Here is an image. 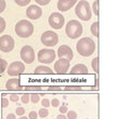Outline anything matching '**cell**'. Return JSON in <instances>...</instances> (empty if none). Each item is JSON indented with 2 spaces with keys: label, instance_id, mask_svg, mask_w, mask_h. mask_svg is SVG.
<instances>
[{
  "label": "cell",
  "instance_id": "8",
  "mask_svg": "<svg viewBox=\"0 0 130 119\" xmlns=\"http://www.w3.org/2000/svg\"><path fill=\"white\" fill-rule=\"evenodd\" d=\"M14 48V39L9 35H3L0 37V51L10 52Z\"/></svg>",
  "mask_w": 130,
  "mask_h": 119
},
{
  "label": "cell",
  "instance_id": "18",
  "mask_svg": "<svg viewBox=\"0 0 130 119\" xmlns=\"http://www.w3.org/2000/svg\"><path fill=\"white\" fill-rule=\"evenodd\" d=\"M90 29H91V34H92L93 36L99 37V23H98V22L92 23Z\"/></svg>",
  "mask_w": 130,
  "mask_h": 119
},
{
  "label": "cell",
  "instance_id": "5",
  "mask_svg": "<svg viewBox=\"0 0 130 119\" xmlns=\"http://www.w3.org/2000/svg\"><path fill=\"white\" fill-rule=\"evenodd\" d=\"M41 43L47 47H54L59 42V36L52 30H47L41 35Z\"/></svg>",
  "mask_w": 130,
  "mask_h": 119
},
{
  "label": "cell",
  "instance_id": "7",
  "mask_svg": "<svg viewBox=\"0 0 130 119\" xmlns=\"http://www.w3.org/2000/svg\"><path fill=\"white\" fill-rule=\"evenodd\" d=\"M49 25L54 29H61L65 23L64 16L60 13V12H53L50 16H49Z\"/></svg>",
  "mask_w": 130,
  "mask_h": 119
},
{
  "label": "cell",
  "instance_id": "40",
  "mask_svg": "<svg viewBox=\"0 0 130 119\" xmlns=\"http://www.w3.org/2000/svg\"><path fill=\"white\" fill-rule=\"evenodd\" d=\"M7 119H16V117H15L14 114H9L7 116Z\"/></svg>",
  "mask_w": 130,
  "mask_h": 119
},
{
  "label": "cell",
  "instance_id": "30",
  "mask_svg": "<svg viewBox=\"0 0 130 119\" xmlns=\"http://www.w3.org/2000/svg\"><path fill=\"white\" fill-rule=\"evenodd\" d=\"M38 117V114L35 112V110H31V112H29V115H28V118L29 119H37Z\"/></svg>",
  "mask_w": 130,
  "mask_h": 119
},
{
  "label": "cell",
  "instance_id": "9",
  "mask_svg": "<svg viewBox=\"0 0 130 119\" xmlns=\"http://www.w3.org/2000/svg\"><path fill=\"white\" fill-rule=\"evenodd\" d=\"M21 59L26 64H31L35 61V51L30 46H24L21 49Z\"/></svg>",
  "mask_w": 130,
  "mask_h": 119
},
{
  "label": "cell",
  "instance_id": "42",
  "mask_svg": "<svg viewBox=\"0 0 130 119\" xmlns=\"http://www.w3.org/2000/svg\"><path fill=\"white\" fill-rule=\"evenodd\" d=\"M20 119H29V118H27L25 116H21V118H20Z\"/></svg>",
  "mask_w": 130,
  "mask_h": 119
},
{
  "label": "cell",
  "instance_id": "26",
  "mask_svg": "<svg viewBox=\"0 0 130 119\" xmlns=\"http://www.w3.org/2000/svg\"><path fill=\"white\" fill-rule=\"evenodd\" d=\"M30 100V96H29V94H23V96L21 97V101H22V103L24 104H27L28 102H29Z\"/></svg>",
  "mask_w": 130,
  "mask_h": 119
},
{
  "label": "cell",
  "instance_id": "22",
  "mask_svg": "<svg viewBox=\"0 0 130 119\" xmlns=\"http://www.w3.org/2000/svg\"><path fill=\"white\" fill-rule=\"evenodd\" d=\"M92 10H93V13L95 15H99V0H95L92 5Z\"/></svg>",
  "mask_w": 130,
  "mask_h": 119
},
{
  "label": "cell",
  "instance_id": "6",
  "mask_svg": "<svg viewBox=\"0 0 130 119\" xmlns=\"http://www.w3.org/2000/svg\"><path fill=\"white\" fill-rule=\"evenodd\" d=\"M38 61L43 64H50L55 60V52L52 49H41L38 52Z\"/></svg>",
  "mask_w": 130,
  "mask_h": 119
},
{
  "label": "cell",
  "instance_id": "38",
  "mask_svg": "<svg viewBox=\"0 0 130 119\" xmlns=\"http://www.w3.org/2000/svg\"><path fill=\"white\" fill-rule=\"evenodd\" d=\"M60 112H61V114H65V113H67V112H68L67 106H66V105H62V106L60 107Z\"/></svg>",
  "mask_w": 130,
  "mask_h": 119
},
{
  "label": "cell",
  "instance_id": "31",
  "mask_svg": "<svg viewBox=\"0 0 130 119\" xmlns=\"http://www.w3.org/2000/svg\"><path fill=\"white\" fill-rule=\"evenodd\" d=\"M41 105L43 106L44 108H47V107H49V106H50V101H49L48 98H43V100L41 101Z\"/></svg>",
  "mask_w": 130,
  "mask_h": 119
},
{
  "label": "cell",
  "instance_id": "15",
  "mask_svg": "<svg viewBox=\"0 0 130 119\" xmlns=\"http://www.w3.org/2000/svg\"><path fill=\"white\" fill-rule=\"evenodd\" d=\"M88 73H89L88 68L86 65H84V64H76L75 66L71 69L72 75H86Z\"/></svg>",
  "mask_w": 130,
  "mask_h": 119
},
{
  "label": "cell",
  "instance_id": "27",
  "mask_svg": "<svg viewBox=\"0 0 130 119\" xmlns=\"http://www.w3.org/2000/svg\"><path fill=\"white\" fill-rule=\"evenodd\" d=\"M6 29V21L0 16V34Z\"/></svg>",
  "mask_w": 130,
  "mask_h": 119
},
{
  "label": "cell",
  "instance_id": "12",
  "mask_svg": "<svg viewBox=\"0 0 130 119\" xmlns=\"http://www.w3.org/2000/svg\"><path fill=\"white\" fill-rule=\"evenodd\" d=\"M26 15L28 19L30 20H38L41 18L42 15V10L39 6H35V5H31L27 8L26 10Z\"/></svg>",
  "mask_w": 130,
  "mask_h": 119
},
{
  "label": "cell",
  "instance_id": "13",
  "mask_svg": "<svg viewBox=\"0 0 130 119\" xmlns=\"http://www.w3.org/2000/svg\"><path fill=\"white\" fill-rule=\"evenodd\" d=\"M58 55L60 59H66L68 61H71L74 57V53H73V50L68 46L63 44V46H61L58 49Z\"/></svg>",
  "mask_w": 130,
  "mask_h": 119
},
{
  "label": "cell",
  "instance_id": "1",
  "mask_svg": "<svg viewBox=\"0 0 130 119\" xmlns=\"http://www.w3.org/2000/svg\"><path fill=\"white\" fill-rule=\"evenodd\" d=\"M76 49L80 55L90 56L95 51V42L91 38H89V37H85V38H81L77 42Z\"/></svg>",
  "mask_w": 130,
  "mask_h": 119
},
{
  "label": "cell",
  "instance_id": "25",
  "mask_svg": "<svg viewBox=\"0 0 130 119\" xmlns=\"http://www.w3.org/2000/svg\"><path fill=\"white\" fill-rule=\"evenodd\" d=\"M66 118L67 119H77V113L74 112V110H68Z\"/></svg>",
  "mask_w": 130,
  "mask_h": 119
},
{
  "label": "cell",
  "instance_id": "34",
  "mask_svg": "<svg viewBox=\"0 0 130 119\" xmlns=\"http://www.w3.org/2000/svg\"><path fill=\"white\" fill-rule=\"evenodd\" d=\"M15 112H16V115H19V116H23L24 113H25V109H24L23 107H18Z\"/></svg>",
  "mask_w": 130,
  "mask_h": 119
},
{
  "label": "cell",
  "instance_id": "4",
  "mask_svg": "<svg viewBox=\"0 0 130 119\" xmlns=\"http://www.w3.org/2000/svg\"><path fill=\"white\" fill-rule=\"evenodd\" d=\"M66 35L68 38L76 39L83 35V25L76 20H72L66 24V28H65Z\"/></svg>",
  "mask_w": 130,
  "mask_h": 119
},
{
  "label": "cell",
  "instance_id": "14",
  "mask_svg": "<svg viewBox=\"0 0 130 119\" xmlns=\"http://www.w3.org/2000/svg\"><path fill=\"white\" fill-rule=\"evenodd\" d=\"M78 0H59L58 1V9L61 12H66L73 8Z\"/></svg>",
  "mask_w": 130,
  "mask_h": 119
},
{
  "label": "cell",
  "instance_id": "29",
  "mask_svg": "<svg viewBox=\"0 0 130 119\" xmlns=\"http://www.w3.org/2000/svg\"><path fill=\"white\" fill-rule=\"evenodd\" d=\"M35 1L40 6H47L48 3H50L51 0H35Z\"/></svg>",
  "mask_w": 130,
  "mask_h": 119
},
{
  "label": "cell",
  "instance_id": "35",
  "mask_svg": "<svg viewBox=\"0 0 130 119\" xmlns=\"http://www.w3.org/2000/svg\"><path fill=\"white\" fill-rule=\"evenodd\" d=\"M1 105H2L3 108L8 107V106H9V100H8V98H6V97H3L2 101H1Z\"/></svg>",
  "mask_w": 130,
  "mask_h": 119
},
{
  "label": "cell",
  "instance_id": "37",
  "mask_svg": "<svg viewBox=\"0 0 130 119\" xmlns=\"http://www.w3.org/2000/svg\"><path fill=\"white\" fill-rule=\"evenodd\" d=\"M19 100H20V97H19L18 94H11V95H10V101H12V102H18Z\"/></svg>",
  "mask_w": 130,
  "mask_h": 119
},
{
  "label": "cell",
  "instance_id": "24",
  "mask_svg": "<svg viewBox=\"0 0 130 119\" xmlns=\"http://www.w3.org/2000/svg\"><path fill=\"white\" fill-rule=\"evenodd\" d=\"M65 90L66 91H78V90H81L80 86H67L65 87Z\"/></svg>",
  "mask_w": 130,
  "mask_h": 119
},
{
  "label": "cell",
  "instance_id": "2",
  "mask_svg": "<svg viewBox=\"0 0 130 119\" xmlns=\"http://www.w3.org/2000/svg\"><path fill=\"white\" fill-rule=\"evenodd\" d=\"M15 32L21 38H28L34 32V25L26 20H21L15 25Z\"/></svg>",
  "mask_w": 130,
  "mask_h": 119
},
{
  "label": "cell",
  "instance_id": "21",
  "mask_svg": "<svg viewBox=\"0 0 130 119\" xmlns=\"http://www.w3.org/2000/svg\"><path fill=\"white\" fill-rule=\"evenodd\" d=\"M38 115H39V116L43 119V118H46V117L48 116V115H49V110H48L47 108L42 107L41 109H39V113H38Z\"/></svg>",
  "mask_w": 130,
  "mask_h": 119
},
{
  "label": "cell",
  "instance_id": "43",
  "mask_svg": "<svg viewBox=\"0 0 130 119\" xmlns=\"http://www.w3.org/2000/svg\"><path fill=\"white\" fill-rule=\"evenodd\" d=\"M44 119H46V118H44Z\"/></svg>",
  "mask_w": 130,
  "mask_h": 119
},
{
  "label": "cell",
  "instance_id": "41",
  "mask_svg": "<svg viewBox=\"0 0 130 119\" xmlns=\"http://www.w3.org/2000/svg\"><path fill=\"white\" fill-rule=\"evenodd\" d=\"M56 119H67V118H66V116H64L63 114H60L56 116Z\"/></svg>",
  "mask_w": 130,
  "mask_h": 119
},
{
  "label": "cell",
  "instance_id": "32",
  "mask_svg": "<svg viewBox=\"0 0 130 119\" xmlns=\"http://www.w3.org/2000/svg\"><path fill=\"white\" fill-rule=\"evenodd\" d=\"M25 90H41V87H39V86H28V87H25Z\"/></svg>",
  "mask_w": 130,
  "mask_h": 119
},
{
  "label": "cell",
  "instance_id": "36",
  "mask_svg": "<svg viewBox=\"0 0 130 119\" xmlns=\"http://www.w3.org/2000/svg\"><path fill=\"white\" fill-rule=\"evenodd\" d=\"M50 105H52L53 107H58V106L60 105V101L58 100V98H53L52 102H50Z\"/></svg>",
  "mask_w": 130,
  "mask_h": 119
},
{
  "label": "cell",
  "instance_id": "3",
  "mask_svg": "<svg viewBox=\"0 0 130 119\" xmlns=\"http://www.w3.org/2000/svg\"><path fill=\"white\" fill-rule=\"evenodd\" d=\"M75 13L81 21H89L91 19L92 12L90 9V5L87 0H80L77 3V6L75 8Z\"/></svg>",
  "mask_w": 130,
  "mask_h": 119
},
{
  "label": "cell",
  "instance_id": "16",
  "mask_svg": "<svg viewBox=\"0 0 130 119\" xmlns=\"http://www.w3.org/2000/svg\"><path fill=\"white\" fill-rule=\"evenodd\" d=\"M6 88L8 90H22L23 88L20 86V80L18 78H11L7 81Z\"/></svg>",
  "mask_w": 130,
  "mask_h": 119
},
{
  "label": "cell",
  "instance_id": "17",
  "mask_svg": "<svg viewBox=\"0 0 130 119\" xmlns=\"http://www.w3.org/2000/svg\"><path fill=\"white\" fill-rule=\"evenodd\" d=\"M34 74L35 75H52V74H53V71L48 66L40 65V66H37L35 68Z\"/></svg>",
  "mask_w": 130,
  "mask_h": 119
},
{
  "label": "cell",
  "instance_id": "28",
  "mask_svg": "<svg viewBox=\"0 0 130 119\" xmlns=\"http://www.w3.org/2000/svg\"><path fill=\"white\" fill-rule=\"evenodd\" d=\"M39 94H31V96H30V101H31V103H38L39 102Z\"/></svg>",
  "mask_w": 130,
  "mask_h": 119
},
{
  "label": "cell",
  "instance_id": "33",
  "mask_svg": "<svg viewBox=\"0 0 130 119\" xmlns=\"http://www.w3.org/2000/svg\"><path fill=\"white\" fill-rule=\"evenodd\" d=\"M6 9V0H0V13H2Z\"/></svg>",
  "mask_w": 130,
  "mask_h": 119
},
{
  "label": "cell",
  "instance_id": "10",
  "mask_svg": "<svg viewBox=\"0 0 130 119\" xmlns=\"http://www.w3.org/2000/svg\"><path fill=\"white\" fill-rule=\"evenodd\" d=\"M25 72V65L22 62H13L8 67V74L10 76H19Z\"/></svg>",
  "mask_w": 130,
  "mask_h": 119
},
{
  "label": "cell",
  "instance_id": "23",
  "mask_svg": "<svg viewBox=\"0 0 130 119\" xmlns=\"http://www.w3.org/2000/svg\"><path fill=\"white\" fill-rule=\"evenodd\" d=\"M14 1H15L16 5L20 6V7H25L30 2V0H14Z\"/></svg>",
  "mask_w": 130,
  "mask_h": 119
},
{
  "label": "cell",
  "instance_id": "39",
  "mask_svg": "<svg viewBox=\"0 0 130 119\" xmlns=\"http://www.w3.org/2000/svg\"><path fill=\"white\" fill-rule=\"evenodd\" d=\"M48 90L49 91H56V90H61V87H53L52 86V87H49Z\"/></svg>",
  "mask_w": 130,
  "mask_h": 119
},
{
  "label": "cell",
  "instance_id": "19",
  "mask_svg": "<svg viewBox=\"0 0 130 119\" xmlns=\"http://www.w3.org/2000/svg\"><path fill=\"white\" fill-rule=\"evenodd\" d=\"M91 66H92L93 72L96 73V74L99 73V59H98V57H95V59H93V60H92Z\"/></svg>",
  "mask_w": 130,
  "mask_h": 119
},
{
  "label": "cell",
  "instance_id": "11",
  "mask_svg": "<svg viewBox=\"0 0 130 119\" xmlns=\"http://www.w3.org/2000/svg\"><path fill=\"white\" fill-rule=\"evenodd\" d=\"M70 64L71 61H68L66 59H60L59 61H56L54 64V69L55 72L62 75V74H66L68 72V68H70Z\"/></svg>",
  "mask_w": 130,
  "mask_h": 119
},
{
  "label": "cell",
  "instance_id": "20",
  "mask_svg": "<svg viewBox=\"0 0 130 119\" xmlns=\"http://www.w3.org/2000/svg\"><path fill=\"white\" fill-rule=\"evenodd\" d=\"M7 68H8V63H7V61L3 60V59H0V74H2Z\"/></svg>",
  "mask_w": 130,
  "mask_h": 119
}]
</instances>
